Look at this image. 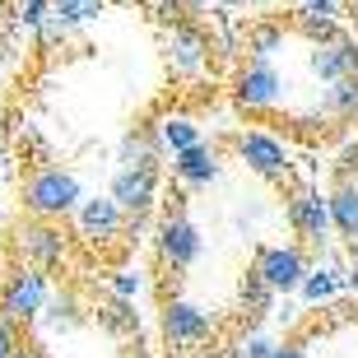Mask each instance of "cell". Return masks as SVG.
I'll return each instance as SVG.
<instances>
[{
    "label": "cell",
    "instance_id": "cell-8",
    "mask_svg": "<svg viewBox=\"0 0 358 358\" xmlns=\"http://www.w3.org/2000/svg\"><path fill=\"white\" fill-rule=\"evenodd\" d=\"M210 331H214V321L205 307L182 303V298L163 303V335H168V345H200V340H210Z\"/></svg>",
    "mask_w": 358,
    "mask_h": 358
},
{
    "label": "cell",
    "instance_id": "cell-13",
    "mask_svg": "<svg viewBox=\"0 0 358 358\" xmlns=\"http://www.w3.org/2000/svg\"><path fill=\"white\" fill-rule=\"evenodd\" d=\"M173 173L182 177L186 186H210L214 177H219V154L196 140L191 149H177V154H173Z\"/></svg>",
    "mask_w": 358,
    "mask_h": 358
},
{
    "label": "cell",
    "instance_id": "cell-9",
    "mask_svg": "<svg viewBox=\"0 0 358 358\" xmlns=\"http://www.w3.org/2000/svg\"><path fill=\"white\" fill-rule=\"evenodd\" d=\"M75 210H80V233L93 242V247H107V242L121 233V219H126V214H121V205L112 196H93V200L80 196V205H75Z\"/></svg>",
    "mask_w": 358,
    "mask_h": 358
},
{
    "label": "cell",
    "instance_id": "cell-10",
    "mask_svg": "<svg viewBox=\"0 0 358 358\" xmlns=\"http://www.w3.org/2000/svg\"><path fill=\"white\" fill-rule=\"evenodd\" d=\"M289 224L303 233L307 242H326V233H331V200H321V191H312V186H303L298 196L289 200Z\"/></svg>",
    "mask_w": 358,
    "mask_h": 358
},
{
    "label": "cell",
    "instance_id": "cell-25",
    "mask_svg": "<svg viewBox=\"0 0 358 358\" xmlns=\"http://www.w3.org/2000/svg\"><path fill=\"white\" fill-rule=\"evenodd\" d=\"M112 289H117V298H135V293H140V275H135V270H121V275L112 279Z\"/></svg>",
    "mask_w": 358,
    "mask_h": 358
},
{
    "label": "cell",
    "instance_id": "cell-12",
    "mask_svg": "<svg viewBox=\"0 0 358 358\" xmlns=\"http://www.w3.org/2000/svg\"><path fill=\"white\" fill-rule=\"evenodd\" d=\"M349 70H358V42L354 38H326L317 42V52H312V75L317 80H340V75H349Z\"/></svg>",
    "mask_w": 358,
    "mask_h": 358
},
{
    "label": "cell",
    "instance_id": "cell-3",
    "mask_svg": "<svg viewBox=\"0 0 358 358\" xmlns=\"http://www.w3.org/2000/svg\"><path fill=\"white\" fill-rule=\"evenodd\" d=\"M52 298V284H47V270H33V266H19L10 279H5V289H0V317H10L14 326H24V321H38L42 303Z\"/></svg>",
    "mask_w": 358,
    "mask_h": 358
},
{
    "label": "cell",
    "instance_id": "cell-28",
    "mask_svg": "<svg viewBox=\"0 0 358 358\" xmlns=\"http://www.w3.org/2000/svg\"><path fill=\"white\" fill-rule=\"evenodd\" d=\"M270 358H307L298 345H279V349H270Z\"/></svg>",
    "mask_w": 358,
    "mask_h": 358
},
{
    "label": "cell",
    "instance_id": "cell-2",
    "mask_svg": "<svg viewBox=\"0 0 358 358\" xmlns=\"http://www.w3.org/2000/svg\"><path fill=\"white\" fill-rule=\"evenodd\" d=\"M10 252L19 266H33V270H56L66 261V233L52 224V219H28L10 233Z\"/></svg>",
    "mask_w": 358,
    "mask_h": 358
},
{
    "label": "cell",
    "instance_id": "cell-16",
    "mask_svg": "<svg viewBox=\"0 0 358 358\" xmlns=\"http://www.w3.org/2000/svg\"><path fill=\"white\" fill-rule=\"evenodd\" d=\"M200 66H205V38L196 28H173V70L196 75Z\"/></svg>",
    "mask_w": 358,
    "mask_h": 358
},
{
    "label": "cell",
    "instance_id": "cell-1",
    "mask_svg": "<svg viewBox=\"0 0 358 358\" xmlns=\"http://www.w3.org/2000/svg\"><path fill=\"white\" fill-rule=\"evenodd\" d=\"M80 205V182L66 168H38L24 182V210L38 219H61Z\"/></svg>",
    "mask_w": 358,
    "mask_h": 358
},
{
    "label": "cell",
    "instance_id": "cell-18",
    "mask_svg": "<svg viewBox=\"0 0 358 358\" xmlns=\"http://www.w3.org/2000/svg\"><path fill=\"white\" fill-rule=\"evenodd\" d=\"M38 321L47 326V331H70L75 321H80V307H75V293H56V298H47L38 312Z\"/></svg>",
    "mask_w": 358,
    "mask_h": 358
},
{
    "label": "cell",
    "instance_id": "cell-17",
    "mask_svg": "<svg viewBox=\"0 0 358 358\" xmlns=\"http://www.w3.org/2000/svg\"><path fill=\"white\" fill-rule=\"evenodd\" d=\"M107 10V0H47V14L56 19V28H70V24H89Z\"/></svg>",
    "mask_w": 358,
    "mask_h": 358
},
{
    "label": "cell",
    "instance_id": "cell-26",
    "mask_svg": "<svg viewBox=\"0 0 358 358\" xmlns=\"http://www.w3.org/2000/svg\"><path fill=\"white\" fill-rule=\"evenodd\" d=\"M19 345V335H14V321L0 317V358H10V349Z\"/></svg>",
    "mask_w": 358,
    "mask_h": 358
},
{
    "label": "cell",
    "instance_id": "cell-23",
    "mask_svg": "<svg viewBox=\"0 0 358 358\" xmlns=\"http://www.w3.org/2000/svg\"><path fill=\"white\" fill-rule=\"evenodd\" d=\"M298 289L307 293V303H326V298L335 293V275H326V270H321V275H303Z\"/></svg>",
    "mask_w": 358,
    "mask_h": 358
},
{
    "label": "cell",
    "instance_id": "cell-19",
    "mask_svg": "<svg viewBox=\"0 0 358 358\" xmlns=\"http://www.w3.org/2000/svg\"><path fill=\"white\" fill-rule=\"evenodd\" d=\"M98 321H103L112 335H135V331H140V317L131 312V298H117V303H107L103 312H98Z\"/></svg>",
    "mask_w": 358,
    "mask_h": 358
},
{
    "label": "cell",
    "instance_id": "cell-4",
    "mask_svg": "<svg viewBox=\"0 0 358 358\" xmlns=\"http://www.w3.org/2000/svg\"><path fill=\"white\" fill-rule=\"evenodd\" d=\"M233 98H238L242 112H270V107L284 98V75L270 66V56H256L252 66L238 75V84H233Z\"/></svg>",
    "mask_w": 358,
    "mask_h": 358
},
{
    "label": "cell",
    "instance_id": "cell-30",
    "mask_svg": "<svg viewBox=\"0 0 358 358\" xmlns=\"http://www.w3.org/2000/svg\"><path fill=\"white\" fill-rule=\"evenodd\" d=\"M303 5H307V0H303Z\"/></svg>",
    "mask_w": 358,
    "mask_h": 358
},
{
    "label": "cell",
    "instance_id": "cell-20",
    "mask_svg": "<svg viewBox=\"0 0 358 358\" xmlns=\"http://www.w3.org/2000/svg\"><path fill=\"white\" fill-rule=\"evenodd\" d=\"M154 159H159V154H154V135H126V140H121V163H126V168H154Z\"/></svg>",
    "mask_w": 358,
    "mask_h": 358
},
{
    "label": "cell",
    "instance_id": "cell-7",
    "mask_svg": "<svg viewBox=\"0 0 358 358\" xmlns=\"http://www.w3.org/2000/svg\"><path fill=\"white\" fill-rule=\"evenodd\" d=\"M159 256H163V266H173V270H191L196 266V256H200V233L191 219H182V214H168L159 224Z\"/></svg>",
    "mask_w": 358,
    "mask_h": 358
},
{
    "label": "cell",
    "instance_id": "cell-27",
    "mask_svg": "<svg viewBox=\"0 0 358 358\" xmlns=\"http://www.w3.org/2000/svg\"><path fill=\"white\" fill-rule=\"evenodd\" d=\"M10 358H52V354H47L38 340H19V345L10 349Z\"/></svg>",
    "mask_w": 358,
    "mask_h": 358
},
{
    "label": "cell",
    "instance_id": "cell-29",
    "mask_svg": "<svg viewBox=\"0 0 358 358\" xmlns=\"http://www.w3.org/2000/svg\"><path fill=\"white\" fill-rule=\"evenodd\" d=\"M247 349H252V358H270V345H266V340H252Z\"/></svg>",
    "mask_w": 358,
    "mask_h": 358
},
{
    "label": "cell",
    "instance_id": "cell-11",
    "mask_svg": "<svg viewBox=\"0 0 358 358\" xmlns=\"http://www.w3.org/2000/svg\"><path fill=\"white\" fill-rule=\"evenodd\" d=\"M154 191H159V173L154 168H121L112 177V200L121 205V214H145L154 205Z\"/></svg>",
    "mask_w": 358,
    "mask_h": 358
},
{
    "label": "cell",
    "instance_id": "cell-15",
    "mask_svg": "<svg viewBox=\"0 0 358 358\" xmlns=\"http://www.w3.org/2000/svg\"><path fill=\"white\" fill-rule=\"evenodd\" d=\"M331 224L345 233L349 242H358V186L354 182H340L331 196Z\"/></svg>",
    "mask_w": 358,
    "mask_h": 358
},
{
    "label": "cell",
    "instance_id": "cell-14",
    "mask_svg": "<svg viewBox=\"0 0 358 358\" xmlns=\"http://www.w3.org/2000/svg\"><path fill=\"white\" fill-rule=\"evenodd\" d=\"M321 107H326V117H340V121L358 117V70H349V75L331 80V89H326Z\"/></svg>",
    "mask_w": 358,
    "mask_h": 358
},
{
    "label": "cell",
    "instance_id": "cell-21",
    "mask_svg": "<svg viewBox=\"0 0 358 358\" xmlns=\"http://www.w3.org/2000/svg\"><path fill=\"white\" fill-rule=\"evenodd\" d=\"M159 140L177 154V149H191V145H196L200 131H196V121H186V117H168V121H163V131H159Z\"/></svg>",
    "mask_w": 358,
    "mask_h": 358
},
{
    "label": "cell",
    "instance_id": "cell-5",
    "mask_svg": "<svg viewBox=\"0 0 358 358\" xmlns=\"http://www.w3.org/2000/svg\"><path fill=\"white\" fill-rule=\"evenodd\" d=\"M233 154H238L256 177H266V182H284V177H289V154H284V145L266 131H242L238 140H233Z\"/></svg>",
    "mask_w": 358,
    "mask_h": 358
},
{
    "label": "cell",
    "instance_id": "cell-22",
    "mask_svg": "<svg viewBox=\"0 0 358 358\" xmlns=\"http://www.w3.org/2000/svg\"><path fill=\"white\" fill-rule=\"evenodd\" d=\"M284 42V24H261V28H252V38H247V52L252 56H270Z\"/></svg>",
    "mask_w": 358,
    "mask_h": 358
},
{
    "label": "cell",
    "instance_id": "cell-24",
    "mask_svg": "<svg viewBox=\"0 0 358 358\" xmlns=\"http://www.w3.org/2000/svg\"><path fill=\"white\" fill-rule=\"evenodd\" d=\"M19 19H24L28 28H38L42 19H47V0H19Z\"/></svg>",
    "mask_w": 358,
    "mask_h": 358
},
{
    "label": "cell",
    "instance_id": "cell-6",
    "mask_svg": "<svg viewBox=\"0 0 358 358\" xmlns=\"http://www.w3.org/2000/svg\"><path fill=\"white\" fill-rule=\"evenodd\" d=\"M252 275L266 279L270 293H293L298 284H303V275H307L303 252H298V247H261V252H256Z\"/></svg>",
    "mask_w": 358,
    "mask_h": 358
}]
</instances>
